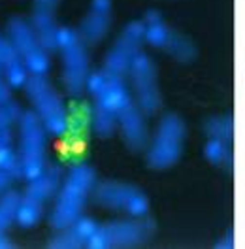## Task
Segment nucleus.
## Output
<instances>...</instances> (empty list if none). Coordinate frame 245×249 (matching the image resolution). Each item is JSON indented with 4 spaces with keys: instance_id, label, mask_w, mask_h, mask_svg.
<instances>
[{
    "instance_id": "f257e3e1",
    "label": "nucleus",
    "mask_w": 245,
    "mask_h": 249,
    "mask_svg": "<svg viewBox=\"0 0 245 249\" xmlns=\"http://www.w3.org/2000/svg\"><path fill=\"white\" fill-rule=\"evenodd\" d=\"M94 179L96 174L89 164H76L68 172V178L62 185L55 210L51 213V225L55 229L64 231L79 217L94 187Z\"/></svg>"
},
{
    "instance_id": "f03ea898",
    "label": "nucleus",
    "mask_w": 245,
    "mask_h": 249,
    "mask_svg": "<svg viewBox=\"0 0 245 249\" xmlns=\"http://www.w3.org/2000/svg\"><path fill=\"white\" fill-rule=\"evenodd\" d=\"M57 46L62 53V81L66 91L77 96L83 91V85L89 78V57L85 49V40L72 29H59Z\"/></svg>"
},
{
    "instance_id": "7ed1b4c3",
    "label": "nucleus",
    "mask_w": 245,
    "mask_h": 249,
    "mask_svg": "<svg viewBox=\"0 0 245 249\" xmlns=\"http://www.w3.org/2000/svg\"><path fill=\"white\" fill-rule=\"evenodd\" d=\"M27 94L32 100L38 117L51 136H64L68 132V113L62 104L61 96L55 93L51 83L44 76L32 74L27 79Z\"/></svg>"
},
{
    "instance_id": "20e7f679",
    "label": "nucleus",
    "mask_w": 245,
    "mask_h": 249,
    "mask_svg": "<svg viewBox=\"0 0 245 249\" xmlns=\"http://www.w3.org/2000/svg\"><path fill=\"white\" fill-rule=\"evenodd\" d=\"M46 126L34 111L21 115V168L25 179H36L46 170Z\"/></svg>"
},
{
    "instance_id": "39448f33",
    "label": "nucleus",
    "mask_w": 245,
    "mask_h": 249,
    "mask_svg": "<svg viewBox=\"0 0 245 249\" xmlns=\"http://www.w3.org/2000/svg\"><path fill=\"white\" fill-rule=\"evenodd\" d=\"M185 140V124L183 121L175 115L168 113L162 117V121L157 128L149 153H147V164L151 168H170L174 166L183 151Z\"/></svg>"
},
{
    "instance_id": "423d86ee",
    "label": "nucleus",
    "mask_w": 245,
    "mask_h": 249,
    "mask_svg": "<svg viewBox=\"0 0 245 249\" xmlns=\"http://www.w3.org/2000/svg\"><path fill=\"white\" fill-rule=\"evenodd\" d=\"M61 174L62 172L59 166H49L29 183L25 196L21 198L19 212H17V223L23 229H31L40 221L44 202L55 195L57 187L61 183Z\"/></svg>"
},
{
    "instance_id": "0eeeda50",
    "label": "nucleus",
    "mask_w": 245,
    "mask_h": 249,
    "mask_svg": "<svg viewBox=\"0 0 245 249\" xmlns=\"http://www.w3.org/2000/svg\"><path fill=\"white\" fill-rule=\"evenodd\" d=\"M8 34L25 66L36 76H46L49 70V59L31 25L19 17H12L8 23Z\"/></svg>"
},
{
    "instance_id": "6e6552de",
    "label": "nucleus",
    "mask_w": 245,
    "mask_h": 249,
    "mask_svg": "<svg viewBox=\"0 0 245 249\" xmlns=\"http://www.w3.org/2000/svg\"><path fill=\"white\" fill-rule=\"evenodd\" d=\"M153 232V223H134V221H122V223H109L104 227H98V231L92 234L87 242V248L106 249V248H130L145 242Z\"/></svg>"
},
{
    "instance_id": "1a4fd4ad",
    "label": "nucleus",
    "mask_w": 245,
    "mask_h": 249,
    "mask_svg": "<svg viewBox=\"0 0 245 249\" xmlns=\"http://www.w3.org/2000/svg\"><path fill=\"white\" fill-rule=\"evenodd\" d=\"M92 196L96 204L104 208H113V210H124L132 217H143L149 212V200L141 191L132 185L106 181L94 189Z\"/></svg>"
},
{
    "instance_id": "9d476101",
    "label": "nucleus",
    "mask_w": 245,
    "mask_h": 249,
    "mask_svg": "<svg viewBox=\"0 0 245 249\" xmlns=\"http://www.w3.org/2000/svg\"><path fill=\"white\" fill-rule=\"evenodd\" d=\"M130 74L138 96L140 109L147 115L157 113L160 108V91L157 85V68L153 61L145 53H138L130 64Z\"/></svg>"
},
{
    "instance_id": "9b49d317",
    "label": "nucleus",
    "mask_w": 245,
    "mask_h": 249,
    "mask_svg": "<svg viewBox=\"0 0 245 249\" xmlns=\"http://www.w3.org/2000/svg\"><path fill=\"white\" fill-rule=\"evenodd\" d=\"M87 89L96 98V104L102 108L113 111L115 115L126 109L130 102V94L126 91L121 76L109 74V72H92L87 78Z\"/></svg>"
},
{
    "instance_id": "f8f14e48",
    "label": "nucleus",
    "mask_w": 245,
    "mask_h": 249,
    "mask_svg": "<svg viewBox=\"0 0 245 249\" xmlns=\"http://www.w3.org/2000/svg\"><path fill=\"white\" fill-rule=\"evenodd\" d=\"M143 34H145V23L132 21L126 25L121 38L115 42L113 49L106 55V64H104L106 72L115 74V76H122L130 72V64L140 53V42L143 40Z\"/></svg>"
},
{
    "instance_id": "ddd939ff",
    "label": "nucleus",
    "mask_w": 245,
    "mask_h": 249,
    "mask_svg": "<svg viewBox=\"0 0 245 249\" xmlns=\"http://www.w3.org/2000/svg\"><path fill=\"white\" fill-rule=\"evenodd\" d=\"M117 121L121 124L126 145L132 151L143 149L145 143H147V128H145V123H143V117H141L140 109L130 104L126 109H122L121 113H117Z\"/></svg>"
},
{
    "instance_id": "4468645a",
    "label": "nucleus",
    "mask_w": 245,
    "mask_h": 249,
    "mask_svg": "<svg viewBox=\"0 0 245 249\" xmlns=\"http://www.w3.org/2000/svg\"><path fill=\"white\" fill-rule=\"evenodd\" d=\"M98 231V225L89 217H77L68 229H64V232L59 234L57 238H53V242L49 244V248L53 249H76L81 246H87V242L91 240V236Z\"/></svg>"
},
{
    "instance_id": "2eb2a0df",
    "label": "nucleus",
    "mask_w": 245,
    "mask_h": 249,
    "mask_svg": "<svg viewBox=\"0 0 245 249\" xmlns=\"http://www.w3.org/2000/svg\"><path fill=\"white\" fill-rule=\"evenodd\" d=\"M21 55L17 53L16 46L0 36V68L4 70L6 79L12 87H21L27 83V70L23 64Z\"/></svg>"
},
{
    "instance_id": "dca6fc26",
    "label": "nucleus",
    "mask_w": 245,
    "mask_h": 249,
    "mask_svg": "<svg viewBox=\"0 0 245 249\" xmlns=\"http://www.w3.org/2000/svg\"><path fill=\"white\" fill-rule=\"evenodd\" d=\"M109 14L111 12H100V10L91 8L89 16L83 19L81 29H79V34L85 40V44H98L106 36L107 29H109V23H111V16Z\"/></svg>"
},
{
    "instance_id": "f3484780",
    "label": "nucleus",
    "mask_w": 245,
    "mask_h": 249,
    "mask_svg": "<svg viewBox=\"0 0 245 249\" xmlns=\"http://www.w3.org/2000/svg\"><path fill=\"white\" fill-rule=\"evenodd\" d=\"M32 29L36 32L40 44L44 46L46 51H55L59 49L57 46V25H55V19L53 14L49 12H40V10H34V16H32Z\"/></svg>"
},
{
    "instance_id": "a211bd4d",
    "label": "nucleus",
    "mask_w": 245,
    "mask_h": 249,
    "mask_svg": "<svg viewBox=\"0 0 245 249\" xmlns=\"http://www.w3.org/2000/svg\"><path fill=\"white\" fill-rule=\"evenodd\" d=\"M143 23H145V34H143V38L147 40V44L153 47H158V49H164L166 44H168L172 31L166 27L162 16L158 12H155V10H149Z\"/></svg>"
},
{
    "instance_id": "6ab92c4d",
    "label": "nucleus",
    "mask_w": 245,
    "mask_h": 249,
    "mask_svg": "<svg viewBox=\"0 0 245 249\" xmlns=\"http://www.w3.org/2000/svg\"><path fill=\"white\" fill-rule=\"evenodd\" d=\"M164 49L181 62H191L196 57V47L191 44V40H187L185 36L175 34V32L170 34V40Z\"/></svg>"
},
{
    "instance_id": "aec40b11",
    "label": "nucleus",
    "mask_w": 245,
    "mask_h": 249,
    "mask_svg": "<svg viewBox=\"0 0 245 249\" xmlns=\"http://www.w3.org/2000/svg\"><path fill=\"white\" fill-rule=\"evenodd\" d=\"M115 124H117V115L113 111L102 108L98 104L94 106V109H92V128L100 138L111 136L115 130Z\"/></svg>"
},
{
    "instance_id": "412c9836",
    "label": "nucleus",
    "mask_w": 245,
    "mask_h": 249,
    "mask_svg": "<svg viewBox=\"0 0 245 249\" xmlns=\"http://www.w3.org/2000/svg\"><path fill=\"white\" fill-rule=\"evenodd\" d=\"M19 206H21V196H19V193H16V191L6 193L2 196V200H0V232L4 229H8L14 219H17Z\"/></svg>"
},
{
    "instance_id": "4be33fe9",
    "label": "nucleus",
    "mask_w": 245,
    "mask_h": 249,
    "mask_svg": "<svg viewBox=\"0 0 245 249\" xmlns=\"http://www.w3.org/2000/svg\"><path fill=\"white\" fill-rule=\"evenodd\" d=\"M206 132L210 138L230 142L232 132H234V121H232V117H211L206 123Z\"/></svg>"
},
{
    "instance_id": "5701e85b",
    "label": "nucleus",
    "mask_w": 245,
    "mask_h": 249,
    "mask_svg": "<svg viewBox=\"0 0 245 249\" xmlns=\"http://www.w3.org/2000/svg\"><path fill=\"white\" fill-rule=\"evenodd\" d=\"M0 170L12 174L14 178L23 176V168H21V159H17V155L6 145L0 147Z\"/></svg>"
},
{
    "instance_id": "b1692460",
    "label": "nucleus",
    "mask_w": 245,
    "mask_h": 249,
    "mask_svg": "<svg viewBox=\"0 0 245 249\" xmlns=\"http://www.w3.org/2000/svg\"><path fill=\"white\" fill-rule=\"evenodd\" d=\"M206 157L213 164H221V162L228 160L230 151L228 147H227V142L219 140V138H211V140L208 142V145H206Z\"/></svg>"
},
{
    "instance_id": "393cba45",
    "label": "nucleus",
    "mask_w": 245,
    "mask_h": 249,
    "mask_svg": "<svg viewBox=\"0 0 245 249\" xmlns=\"http://www.w3.org/2000/svg\"><path fill=\"white\" fill-rule=\"evenodd\" d=\"M17 119H21V108L16 102H6L0 106V130L8 128L12 123H16Z\"/></svg>"
},
{
    "instance_id": "a878e982",
    "label": "nucleus",
    "mask_w": 245,
    "mask_h": 249,
    "mask_svg": "<svg viewBox=\"0 0 245 249\" xmlns=\"http://www.w3.org/2000/svg\"><path fill=\"white\" fill-rule=\"evenodd\" d=\"M57 4H59V0H34V10L53 14V10L57 8Z\"/></svg>"
},
{
    "instance_id": "bb28decb",
    "label": "nucleus",
    "mask_w": 245,
    "mask_h": 249,
    "mask_svg": "<svg viewBox=\"0 0 245 249\" xmlns=\"http://www.w3.org/2000/svg\"><path fill=\"white\" fill-rule=\"evenodd\" d=\"M10 96H12L10 87L4 83V79L0 78V106H2V104H6V102H10Z\"/></svg>"
},
{
    "instance_id": "cd10ccee",
    "label": "nucleus",
    "mask_w": 245,
    "mask_h": 249,
    "mask_svg": "<svg viewBox=\"0 0 245 249\" xmlns=\"http://www.w3.org/2000/svg\"><path fill=\"white\" fill-rule=\"evenodd\" d=\"M91 8L100 12H111V0H92Z\"/></svg>"
},
{
    "instance_id": "c85d7f7f",
    "label": "nucleus",
    "mask_w": 245,
    "mask_h": 249,
    "mask_svg": "<svg viewBox=\"0 0 245 249\" xmlns=\"http://www.w3.org/2000/svg\"><path fill=\"white\" fill-rule=\"evenodd\" d=\"M12 179H14V176L12 174H8V172H2L0 170V193L6 189V187L12 183Z\"/></svg>"
},
{
    "instance_id": "c756f323",
    "label": "nucleus",
    "mask_w": 245,
    "mask_h": 249,
    "mask_svg": "<svg viewBox=\"0 0 245 249\" xmlns=\"http://www.w3.org/2000/svg\"><path fill=\"white\" fill-rule=\"evenodd\" d=\"M10 142H12V134H10V130H8V128L0 130V147L10 145Z\"/></svg>"
},
{
    "instance_id": "7c9ffc66",
    "label": "nucleus",
    "mask_w": 245,
    "mask_h": 249,
    "mask_svg": "<svg viewBox=\"0 0 245 249\" xmlns=\"http://www.w3.org/2000/svg\"><path fill=\"white\" fill-rule=\"evenodd\" d=\"M12 248H16V246H14L6 236H2V234H0V249H12Z\"/></svg>"
}]
</instances>
